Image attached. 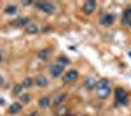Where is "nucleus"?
<instances>
[{"instance_id":"nucleus-25","label":"nucleus","mask_w":131,"mask_h":116,"mask_svg":"<svg viewBox=\"0 0 131 116\" xmlns=\"http://www.w3.org/2000/svg\"><path fill=\"white\" fill-rule=\"evenodd\" d=\"M0 59H2V56H0Z\"/></svg>"},{"instance_id":"nucleus-17","label":"nucleus","mask_w":131,"mask_h":116,"mask_svg":"<svg viewBox=\"0 0 131 116\" xmlns=\"http://www.w3.org/2000/svg\"><path fill=\"white\" fill-rule=\"evenodd\" d=\"M38 57L42 58V59H46V58L49 57V50H41V51L38 53Z\"/></svg>"},{"instance_id":"nucleus-16","label":"nucleus","mask_w":131,"mask_h":116,"mask_svg":"<svg viewBox=\"0 0 131 116\" xmlns=\"http://www.w3.org/2000/svg\"><path fill=\"white\" fill-rule=\"evenodd\" d=\"M57 62L59 63V65H62V66H66V65H67V63H68L70 61H68L67 58H66V57H59Z\"/></svg>"},{"instance_id":"nucleus-12","label":"nucleus","mask_w":131,"mask_h":116,"mask_svg":"<svg viewBox=\"0 0 131 116\" xmlns=\"http://www.w3.org/2000/svg\"><path fill=\"white\" fill-rule=\"evenodd\" d=\"M8 111H9V113H17V112H20V111H21V104H18V103L10 104L9 108H8Z\"/></svg>"},{"instance_id":"nucleus-1","label":"nucleus","mask_w":131,"mask_h":116,"mask_svg":"<svg viewBox=\"0 0 131 116\" xmlns=\"http://www.w3.org/2000/svg\"><path fill=\"white\" fill-rule=\"evenodd\" d=\"M96 91H97V96L105 99L110 95V86H109L107 79H100L96 83Z\"/></svg>"},{"instance_id":"nucleus-14","label":"nucleus","mask_w":131,"mask_h":116,"mask_svg":"<svg viewBox=\"0 0 131 116\" xmlns=\"http://www.w3.org/2000/svg\"><path fill=\"white\" fill-rule=\"evenodd\" d=\"M25 29H26V32H28V33H37V32H38V28H37V25H26L25 26Z\"/></svg>"},{"instance_id":"nucleus-6","label":"nucleus","mask_w":131,"mask_h":116,"mask_svg":"<svg viewBox=\"0 0 131 116\" xmlns=\"http://www.w3.org/2000/svg\"><path fill=\"white\" fill-rule=\"evenodd\" d=\"M114 23V16L110 13H105L104 16L100 17V24L104 26H110Z\"/></svg>"},{"instance_id":"nucleus-5","label":"nucleus","mask_w":131,"mask_h":116,"mask_svg":"<svg viewBox=\"0 0 131 116\" xmlns=\"http://www.w3.org/2000/svg\"><path fill=\"white\" fill-rule=\"evenodd\" d=\"M94 9H96V2H93V0H88V2H85L84 5H83V12L86 13V15L93 13Z\"/></svg>"},{"instance_id":"nucleus-19","label":"nucleus","mask_w":131,"mask_h":116,"mask_svg":"<svg viewBox=\"0 0 131 116\" xmlns=\"http://www.w3.org/2000/svg\"><path fill=\"white\" fill-rule=\"evenodd\" d=\"M24 87L23 86H21V84H17V86L13 88V94L15 95H21V90H23Z\"/></svg>"},{"instance_id":"nucleus-11","label":"nucleus","mask_w":131,"mask_h":116,"mask_svg":"<svg viewBox=\"0 0 131 116\" xmlns=\"http://www.w3.org/2000/svg\"><path fill=\"white\" fill-rule=\"evenodd\" d=\"M96 83H97V82H94L93 78H85V81H84V86H85L86 90H92L93 87H96Z\"/></svg>"},{"instance_id":"nucleus-21","label":"nucleus","mask_w":131,"mask_h":116,"mask_svg":"<svg viewBox=\"0 0 131 116\" xmlns=\"http://www.w3.org/2000/svg\"><path fill=\"white\" fill-rule=\"evenodd\" d=\"M21 99H23V102H29L30 96H29V95H24V96H21Z\"/></svg>"},{"instance_id":"nucleus-2","label":"nucleus","mask_w":131,"mask_h":116,"mask_svg":"<svg viewBox=\"0 0 131 116\" xmlns=\"http://www.w3.org/2000/svg\"><path fill=\"white\" fill-rule=\"evenodd\" d=\"M115 102L119 105L128 104V94L123 88H121V87H117L115 88Z\"/></svg>"},{"instance_id":"nucleus-20","label":"nucleus","mask_w":131,"mask_h":116,"mask_svg":"<svg viewBox=\"0 0 131 116\" xmlns=\"http://www.w3.org/2000/svg\"><path fill=\"white\" fill-rule=\"evenodd\" d=\"M63 98H64V95H60L59 98H58V96H55V104H59V103H60V100H62Z\"/></svg>"},{"instance_id":"nucleus-7","label":"nucleus","mask_w":131,"mask_h":116,"mask_svg":"<svg viewBox=\"0 0 131 116\" xmlns=\"http://www.w3.org/2000/svg\"><path fill=\"white\" fill-rule=\"evenodd\" d=\"M76 78H78V71H76V70H70L68 73L64 74L63 82L64 83H70V82H73Z\"/></svg>"},{"instance_id":"nucleus-24","label":"nucleus","mask_w":131,"mask_h":116,"mask_svg":"<svg viewBox=\"0 0 131 116\" xmlns=\"http://www.w3.org/2000/svg\"><path fill=\"white\" fill-rule=\"evenodd\" d=\"M68 116H75V115H68Z\"/></svg>"},{"instance_id":"nucleus-8","label":"nucleus","mask_w":131,"mask_h":116,"mask_svg":"<svg viewBox=\"0 0 131 116\" xmlns=\"http://www.w3.org/2000/svg\"><path fill=\"white\" fill-rule=\"evenodd\" d=\"M122 24L131 26V7L125 11V13H123V16H122Z\"/></svg>"},{"instance_id":"nucleus-10","label":"nucleus","mask_w":131,"mask_h":116,"mask_svg":"<svg viewBox=\"0 0 131 116\" xmlns=\"http://www.w3.org/2000/svg\"><path fill=\"white\" fill-rule=\"evenodd\" d=\"M36 83H37V86H39V87H45V86H47V78L46 77H43V75H38L37 78H36Z\"/></svg>"},{"instance_id":"nucleus-9","label":"nucleus","mask_w":131,"mask_h":116,"mask_svg":"<svg viewBox=\"0 0 131 116\" xmlns=\"http://www.w3.org/2000/svg\"><path fill=\"white\" fill-rule=\"evenodd\" d=\"M28 24H29V19H24V17L17 19L16 21H12L13 26H26Z\"/></svg>"},{"instance_id":"nucleus-4","label":"nucleus","mask_w":131,"mask_h":116,"mask_svg":"<svg viewBox=\"0 0 131 116\" xmlns=\"http://www.w3.org/2000/svg\"><path fill=\"white\" fill-rule=\"evenodd\" d=\"M63 69H64V66L59 65L58 62H55V63H52V65L50 66V73H51V75L54 78H58V77H60V74L63 73Z\"/></svg>"},{"instance_id":"nucleus-3","label":"nucleus","mask_w":131,"mask_h":116,"mask_svg":"<svg viewBox=\"0 0 131 116\" xmlns=\"http://www.w3.org/2000/svg\"><path fill=\"white\" fill-rule=\"evenodd\" d=\"M36 7L39 11H42V12H45V13H52L54 9H55L54 4L50 3V2H37L36 3Z\"/></svg>"},{"instance_id":"nucleus-23","label":"nucleus","mask_w":131,"mask_h":116,"mask_svg":"<svg viewBox=\"0 0 131 116\" xmlns=\"http://www.w3.org/2000/svg\"><path fill=\"white\" fill-rule=\"evenodd\" d=\"M28 116H38V113H36V112H33V113H30V115H28Z\"/></svg>"},{"instance_id":"nucleus-13","label":"nucleus","mask_w":131,"mask_h":116,"mask_svg":"<svg viewBox=\"0 0 131 116\" xmlns=\"http://www.w3.org/2000/svg\"><path fill=\"white\" fill-rule=\"evenodd\" d=\"M49 103H50V99H49L47 96H42V98L39 99V107L46 108L47 105H49Z\"/></svg>"},{"instance_id":"nucleus-18","label":"nucleus","mask_w":131,"mask_h":116,"mask_svg":"<svg viewBox=\"0 0 131 116\" xmlns=\"http://www.w3.org/2000/svg\"><path fill=\"white\" fill-rule=\"evenodd\" d=\"M16 12H17V8L13 5H9L5 8V13H16Z\"/></svg>"},{"instance_id":"nucleus-15","label":"nucleus","mask_w":131,"mask_h":116,"mask_svg":"<svg viewBox=\"0 0 131 116\" xmlns=\"http://www.w3.org/2000/svg\"><path fill=\"white\" fill-rule=\"evenodd\" d=\"M31 82H33V81H31V78H26V79H24V82H23V83H21V86H23L24 88H29V87L31 86V84H33Z\"/></svg>"},{"instance_id":"nucleus-22","label":"nucleus","mask_w":131,"mask_h":116,"mask_svg":"<svg viewBox=\"0 0 131 116\" xmlns=\"http://www.w3.org/2000/svg\"><path fill=\"white\" fill-rule=\"evenodd\" d=\"M3 83H4V79H3L2 77H0V86H2V84H3Z\"/></svg>"}]
</instances>
